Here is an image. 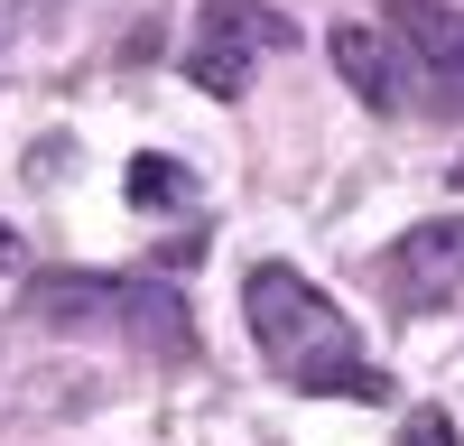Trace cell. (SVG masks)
Instances as JSON below:
<instances>
[{"label":"cell","instance_id":"cell-1","mask_svg":"<svg viewBox=\"0 0 464 446\" xmlns=\"http://www.w3.org/2000/svg\"><path fill=\"white\" fill-rule=\"evenodd\" d=\"M242 316H251V334H260V354L279 363V382H297V391H343V400H391V382L362 363L343 307H334L306 270L260 260V270L242 279Z\"/></svg>","mask_w":464,"mask_h":446},{"label":"cell","instance_id":"cell-2","mask_svg":"<svg viewBox=\"0 0 464 446\" xmlns=\"http://www.w3.org/2000/svg\"><path fill=\"white\" fill-rule=\"evenodd\" d=\"M28 316L47 334H121L130 354L159 363H196V316L186 297L159 279H121V270H37L28 279Z\"/></svg>","mask_w":464,"mask_h":446},{"label":"cell","instance_id":"cell-3","mask_svg":"<svg viewBox=\"0 0 464 446\" xmlns=\"http://www.w3.org/2000/svg\"><path fill=\"white\" fill-rule=\"evenodd\" d=\"M391 37H400V65H409V102L455 121L464 112V10H446V0H391Z\"/></svg>","mask_w":464,"mask_h":446},{"label":"cell","instance_id":"cell-4","mask_svg":"<svg viewBox=\"0 0 464 446\" xmlns=\"http://www.w3.org/2000/svg\"><path fill=\"white\" fill-rule=\"evenodd\" d=\"M269 47H288V19L260 10V0H223V10H205L196 47H186V74L232 102V93L251 84V56H269Z\"/></svg>","mask_w":464,"mask_h":446},{"label":"cell","instance_id":"cell-5","mask_svg":"<svg viewBox=\"0 0 464 446\" xmlns=\"http://www.w3.org/2000/svg\"><path fill=\"white\" fill-rule=\"evenodd\" d=\"M372 270H381V288H391L400 307H446L455 279H464V214H455V223H418V233H400Z\"/></svg>","mask_w":464,"mask_h":446},{"label":"cell","instance_id":"cell-6","mask_svg":"<svg viewBox=\"0 0 464 446\" xmlns=\"http://www.w3.org/2000/svg\"><path fill=\"white\" fill-rule=\"evenodd\" d=\"M334 65L372 112H409V65H400V37L372 28V19H343L334 28Z\"/></svg>","mask_w":464,"mask_h":446},{"label":"cell","instance_id":"cell-7","mask_svg":"<svg viewBox=\"0 0 464 446\" xmlns=\"http://www.w3.org/2000/svg\"><path fill=\"white\" fill-rule=\"evenodd\" d=\"M186 196V168L168 159H130V205H177Z\"/></svg>","mask_w":464,"mask_h":446},{"label":"cell","instance_id":"cell-8","mask_svg":"<svg viewBox=\"0 0 464 446\" xmlns=\"http://www.w3.org/2000/svg\"><path fill=\"white\" fill-rule=\"evenodd\" d=\"M400 446H455V419H446V409H409Z\"/></svg>","mask_w":464,"mask_h":446},{"label":"cell","instance_id":"cell-9","mask_svg":"<svg viewBox=\"0 0 464 446\" xmlns=\"http://www.w3.org/2000/svg\"><path fill=\"white\" fill-rule=\"evenodd\" d=\"M0 270H19V233H10V223H0Z\"/></svg>","mask_w":464,"mask_h":446},{"label":"cell","instance_id":"cell-10","mask_svg":"<svg viewBox=\"0 0 464 446\" xmlns=\"http://www.w3.org/2000/svg\"><path fill=\"white\" fill-rule=\"evenodd\" d=\"M10 28H19V0H0V47H10Z\"/></svg>","mask_w":464,"mask_h":446}]
</instances>
